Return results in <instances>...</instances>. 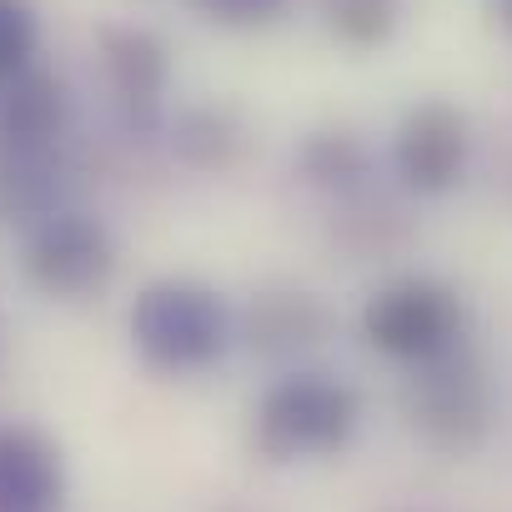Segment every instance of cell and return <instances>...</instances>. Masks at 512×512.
<instances>
[{
    "instance_id": "cell-1",
    "label": "cell",
    "mask_w": 512,
    "mask_h": 512,
    "mask_svg": "<svg viewBox=\"0 0 512 512\" xmlns=\"http://www.w3.org/2000/svg\"><path fill=\"white\" fill-rule=\"evenodd\" d=\"M126 332H131L136 357L151 372L191 377V372H206L211 362H221V352L236 337V322L211 287L161 277L136 292V302L126 312Z\"/></svg>"
},
{
    "instance_id": "cell-2",
    "label": "cell",
    "mask_w": 512,
    "mask_h": 512,
    "mask_svg": "<svg viewBox=\"0 0 512 512\" xmlns=\"http://www.w3.org/2000/svg\"><path fill=\"white\" fill-rule=\"evenodd\" d=\"M362 422V397L342 377L327 372H292L277 377L251 412V447L267 462H302L332 457L352 442Z\"/></svg>"
},
{
    "instance_id": "cell-3",
    "label": "cell",
    "mask_w": 512,
    "mask_h": 512,
    "mask_svg": "<svg viewBox=\"0 0 512 512\" xmlns=\"http://www.w3.org/2000/svg\"><path fill=\"white\" fill-rule=\"evenodd\" d=\"M402 412H407V427L447 457L482 447V437L492 427V382H487L482 357L467 347H452V352L412 367V377L402 387Z\"/></svg>"
},
{
    "instance_id": "cell-4",
    "label": "cell",
    "mask_w": 512,
    "mask_h": 512,
    "mask_svg": "<svg viewBox=\"0 0 512 512\" xmlns=\"http://www.w3.org/2000/svg\"><path fill=\"white\" fill-rule=\"evenodd\" d=\"M467 332V307L447 282L432 277H397L382 292L367 297L362 307V337L372 352L422 367L452 347H462Z\"/></svg>"
},
{
    "instance_id": "cell-5",
    "label": "cell",
    "mask_w": 512,
    "mask_h": 512,
    "mask_svg": "<svg viewBox=\"0 0 512 512\" xmlns=\"http://www.w3.org/2000/svg\"><path fill=\"white\" fill-rule=\"evenodd\" d=\"M116 272V241L86 211H51L26 236V277L56 302L96 297Z\"/></svg>"
},
{
    "instance_id": "cell-6",
    "label": "cell",
    "mask_w": 512,
    "mask_h": 512,
    "mask_svg": "<svg viewBox=\"0 0 512 512\" xmlns=\"http://www.w3.org/2000/svg\"><path fill=\"white\" fill-rule=\"evenodd\" d=\"M472 156L467 116L447 101H417L392 131V171L417 196H442L462 181Z\"/></svg>"
},
{
    "instance_id": "cell-7",
    "label": "cell",
    "mask_w": 512,
    "mask_h": 512,
    "mask_svg": "<svg viewBox=\"0 0 512 512\" xmlns=\"http://www.w3.org/2000/svg\"><path fill=\"white\" fill-rule=\"evenodd\" d=\"M96 51H101V71L121 116L131 126H151L166 106V81H171V56L161 36L141 26H101Z\"/></svg>"
},
{
    "instance_id": "cell-8",
    "label": "cell",
    "mask_w": 512,
    "mask_h": 512,
    "mask_svg": "<svg viewBox=\"0 0 512 512\" xmlns=\"http://www.w3.org/2000/svg\"><path fill=\"white\" fill-rule=\"evenodd\" d=\"M61 452L36 427H0V512H61Z\"/></svg>"
},
{
    "instance_id": "cell-9",
    "label": "cell",
    "mask_w": 512,
    "mask_h": 512,
    "mask_svg": "<svg viewBox=\"0 0 512 512\" xmlns=\"http://www.w3.org/2000/svg\"><path fill=\"white\" fill-rule=\"evenodd\" d=\"M66 131V86L61 76L26 66L0 81V146L51 151Z\"/></svg>"
},
{
    "instance_id": "cell-10",
    "label": "cell",
    "mask_w": 512,
    "mask_h": 512,
    "mask_svg": "<svg viewBox=\"0 0 512 512\" xmlns=\"http://www.w3.org/2000/svg\"><path fill=\"white\" fill-rule=\"evenodd\" d=\"M246 342L267 357H287V352H302V347H317L327 332H332V317L327 307L312 297V292H267L256 297L251 312H246Z\"/></svg>"
},
{
    "instance_id": "cell-11",
    "label": "cell",
    "mask_w": 512,
    "mask_h": 512,
    "mask_svg": "<svg viewBox=\"0 0 512 512\" xmlns=\"http://www.w3.org/2000/svg\"><path fill=\"white\" fill-rule=\"evenodd\" d=\"M51 151L0 146V221H41V216L61 211L56 206L61 181H56V156Z\"/></svg>"
},
{
    "instance_id": "cell-12",
    "label": "cell",
    "mask_w": 512,
    "mask_h": 512,
    "mask_svg": "<svg viewBox=\"0 0 512 512\" xmlns=\"http://www.w3.org/2000/svg\"><path fill=\"white\" fill-rule=\"evenodd\" d=\"M171 146L191 166H231L236 151L246 146V126L231 106H186L171 121Z\"/></svg>"
},
{
    "instance_id": "cell-13",
    "label": "cell",
    "mask_w": 512,
    "mask_h": 512,
    "mask_svg": "<svg viewBox=\"0 0 512 512\" xmlns=\"http://www.w3.org/2000/svg\"><path fill=\"white\" fill-rule=\"evenodd\" d=\"M302 171H307L317 186H327V191H352V186L367 181L372 156H367V146H362L357 136H347V131H317V136H307V146H302Z\"/></svg>"
},
{
    "instance_id": "cell-14",
    "label": "cell",
    "mask_w": 512,
    "mask_h": 512,
    "mask_svg": "<svg viewBox=\"0 0 512 512\" xmlns=\"http://www.w3.org/2000/svg\"><path fill=\"white\" fill-rule=\"evenodd\" d=\"M322 16L342 46L372 51L397 31V0H327Z\"/></svg>"
},
{
    "instance_id": "cell-15",
    "label": "cell",
    "mask_w": 512,
    "mask_h": 512,
    "mask_svg": "<svg viewBox=\"0 0 512 512\" xmlns=\"http://www.w3.org/2000/svg\"><path fill=\"white\" fill-rule=\"evenodd\" d=\"M36 46H41V26L26 0H0V81L36 66Z\"/></svg>"
},
{
    "instance_id": "cell-16",
    "label": "cell",
    "mask_w": 512,
    "mask_h": 512,
    "mask_svg": "<svg viewBox=\"0 0 512 512\" xmlns=\"http://www.w3.org/2000/svg\"><path fill=\"white\" fill-rule=\"evenodd\" d=\"M191 6L216 21V26H231V31H256V26H272L292 0H191Z\"/></svg>"
},
{
    "instance_id": "cell-17",
    "label": "cell",
    "mask_w": 512,
    "mask_h": 512,
    "mask_svg": "<svg viewBox=\"0 0 512 512\" xmlns=\"http://www.w3.org/2000/svg\"><path fill=\"white\" fill-rule=\"evenodd\" d=\"M492 21L512 36V0H492Z\"/></svg>"
}]
</instances>
